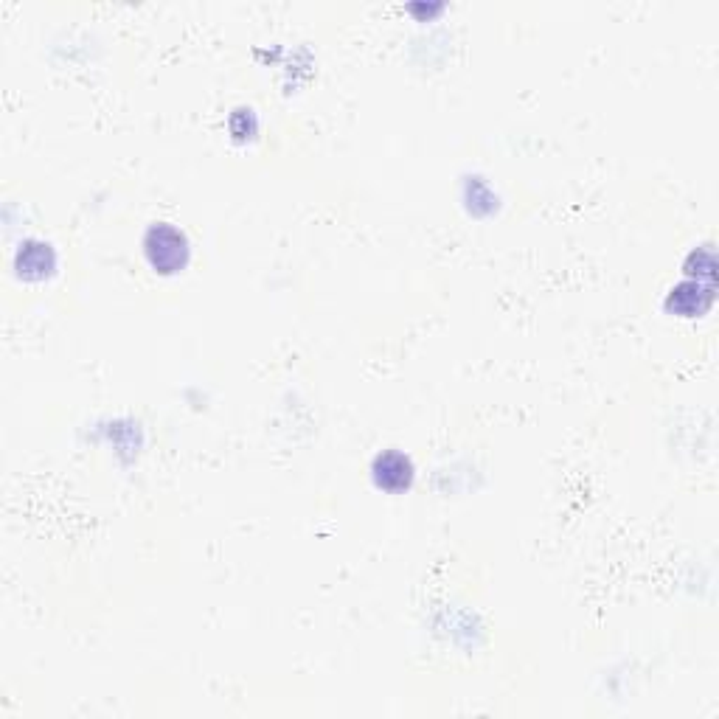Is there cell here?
I'll return each instance as SVG.
<instances>
[{
	"mask_svg": "<svg viewBox=\"0 0 719 719\" xmlns=\"http://www.w3.org/2000/svg\"><path fill=\"white\" fill-rule=\"evenodd\" d=\"M147 253L149 259H152V265L161 267L163 273H169V270H177V267L183 265V259H186V239L177 234L175 228L158 225L147 236Z\"/></svg>",
	"mask_w": 719,
	"mask_h": 719,
	"instance_id": "6da1fadb",
	"label": "cell"
},
{
	"mask_svg": "<svg viewBox=\"0 0 719 719\" xmlns=\"http://www.w3.org/2000/svg\"><path fill=\"white\" fill-rule=\"evenodd\" d=\"M374 472H377L380 486H385V489H402V486L411 484L413 478L411 461L399 453L382 455L380 461H377V467H374Z\"/></svg>",
	"mask_w": 719,
	"mask_h": 719,
	"instance_id": "7a4b0ae2",
	"label": "cell"
}]
</instances>
